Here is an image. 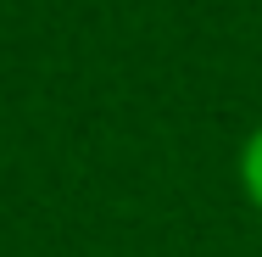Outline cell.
<instances>
[{"mask_svg":"<svg viewBox=\"0 0 262 257\" xmlns=\"http://www.w3.org/2000/svg\"><path fill=\"white\" fill-rule=\"evenodd\" d=\"M240 179H246V196L262 207V129L246 140V151H240Z\"/></svg>","mask_w":262,"mask_h":257,"instance_id":"6da1fadb","label":"cell"}]
</instances>
